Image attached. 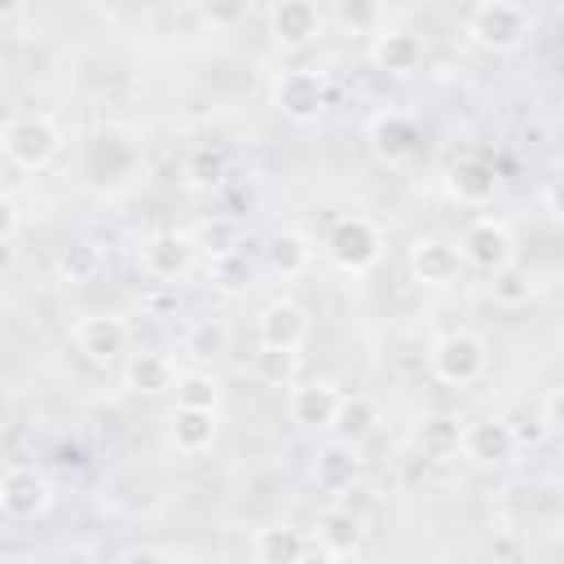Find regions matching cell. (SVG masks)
<instances>
[{
  "instance_id": "d4e9b609",
  "label": "cell",
  "mask_w": 564,
  "mask_h": 564,
  "mask_svg": "<svg viewBox=\"0 0 564 564\" xmlns=\"http://www.w3.org/2000/svg\"><path fill=\"white\" fill-rule=\"evenodd\" d=\"M375 423H379V405H375L366 392H352V397H344V401H339L330 432H335L339 441L357 445L361 436H370V432H375Z\"/></svg>"
},
{
  "instance_id": "9a60e30c",
  "label": "cell",
  "mask_w": 564,
  "mask_h": 564,
  "mask_svg": "<svg viewBox=\"0 0 564 564\" xmlns=\"http://www.w3.org/2000/svg\"><path fill=\"white\" fill-rule=\"evenodd\" d=\"M269 31L278 48H308L322 35V9L313 0H273L269 9Z\"/></svg>"
},
{
  "instance_id": "603a6c76",
  "label": "cell",
  "mask_w": 564,
  "mask_h": 564,
  "mask_svg": "<svg viewBox=\"0 0 564 564\" xmlns=\"http://www.w3.org/2000/svg\"><path fill=\"white\" fill-rule=\"evenodd\" d=\"M313 480H317V489H326V494H344V489L357 480V454H352V445H348V441L326 445V449L317 454V463H313Z\"/></svg>"
},
{
  "instance_id": "e575fe53",
  "label": "cell",
  "mask_w": 564,
  "mask_h": 564,
  "mask_svg": "<svg viewBox=\"0 0 564 564\" xmlns=\"http://www.w3.org/2000/svg\"><path fill=\"white\" fill-rule=\"evenodd\" d=\"M194 4H198L203 22L216 26V31L242 26V22H247V9H251V0H194Z\"/></svg>"
},
{
  "instance_id": "7c38bea8",
  "label": "cell",
  "mask_w": 564,
  "mask_h": 564,
  "mask_svg": "<svg viewBox=\"0 0 564 564\" xmlns=\"http://www.w3.org/2000/svg\"><path fill=\"white\" fill-rule=\"evenodd\" d=\"M53 502V485L35 467H9L0 476V511L9 520H40Z\"/></svg>"
},
{
  "instance_id": "d6a6232c",
  "label": "cell",
  "mask_w": 564,
  "mask_h": 564,
  "mask_svg": "<svg viewBox=\"0 0 564 564\" xmlns=\"http://www.w3.org/2000/svg\"><path fill=\"white\" fill-rule=\"evenodd\" d=\"M251 282V264L247 251H229V256H212V286L220 295H238Z\"/></svg>"
},
{
  "instance_id": "8992f818",
  "label": "cell",
  "mask_w": 564,
  "mask_h": 564,
  "mask_svg": "<svg viewBox=\"0 0 564 564\" xmlns=\"http://www.w3.org/2000/svg\"><path fill=\"white\" fill-rule=\"evenodd\" d=\"M273 106L291 123H313L326 110V79L313 66H291L273 79Z\"/></svg>"
},
{
  "instance_id": "3957f363",
  "label": "cell",
  "mask_w": 564,
  "mask_h": 564,
  "mask_svg": "<svg viewBox=\"0 0 564 564\" xmlns=\"http://www.w3.org/2000/svg\"><path fill=\"white\" fill-rule=\"evenodd\" d=\"M326 256L339 273H366L383 260V234L370 216H339L326 234Z\"/></svg>"
},
{
  "instance_id": "4fadbf2b",
  "label": "cell",
  "mask_w": 564,
  "mask_h": 564,
  "mask_svg": "<svg viewBox=\"0 0 564 564\" xmlns=\"http://www.w3.org/2000/svg\"><path fill=\"white\" fill-rule=\"evenodd\" d=\"M339 401H344L339 383H330V379H304V383H291L286 414H291V423H300L308 432H330Z\"/></svg>"
},
{
  "instance_id": "8fae6325",
  "label": "cell",
  "mask_w": 564,
  "mask_h": 564,
  "mask_svg": "<svg viewBox=\"0 0 564 564\" xmlns=\"http://www.w3.org/2000/svg\"><path fill=\"white\" fill-rule=\"evenodd\" d=\"M132 344V330L119 313H93V317H79L75 326V348L93 361V366H110L128 352Z\"/></svg>"
},
{
  "instance_id": "60d3db41",
  "label": "cell",
  "mask_w": 564,
  "mask_h": 564,
  "mask_svg": "<svg viewBox=\"0 0 564 564\" xmlns=\"http://www.w3.org/2000/svg\"><path fill=\"white\" fill-rule=\"evenodd\" d=\"M22 4H26V0H0V22H4V18H13Z\"/></svg>"
},
{
  "instance_id": "ba28073f",
  "label": "cell",
  "mask_w": 564,
  "mask_h": 564,
  "mask_svg": "<svg viewBox=\"0 0 564 564\" xmlns=\"http://www.w3.org/2000/svg\"><path fill=\"white\" fill-rule=\"evenodd\" d=\"M366 141H370V154H375L379 163L401 167V163H410V159L423 150V128H419L410 115H401V110H383V115L370 119Z\"/></svg>"
},
{
  "instance_id": "d590c367",
  "label": "cell",
  "mask_w": 564,
  "mask_h": 564,
  "mask_svg": "<svg viewBox=\"0 0 564 564\" xmlns=\"http://www.w3.org/2000/svg\"><path fill=\"white\" fill-rule=\"evenodd\" d=\"M18 229H22V212L9 194H0V238H18Z\"/></svg>"
},
{
  "instance_id": "7402d4cb",
  "label": "cell",
  "mask_w": 564,
  "mask_h": 564,
  "mask_svg": "<svg viewBox=\"0 0 564 564\" xmlns=\"http://www.w3.org/2000/svg\"><path fill=\"white\" fill-rule=\"evenodd\" d=\"M458 441H463V423L454 414H423V423L414 427V449L419 458H432V463L458 458Z\"/></svg>"
},
{
  "instance_id": "52a82bcc",
  "label": "cell",
  "mask_w": 564,
  "mask_h": 564,
  "mask_svg": "<svg viewBox=\"0 0 564 564\" xmlns=\"http://www.w3.org/2000/svg\"><path fill=\"white\" fill-rule=\"evenodd\" d=\"M410 278L419 282V286H427V291H449L458 278H463V256H458V247L454 242H445V238H436V234H423V238H414L410 242Z\"/></svg>"
},
{
  "instance_id": "5b68a950",
  "label": "cell",
  "mask_w": 564,
  "mask_h": 564,
  "mask_svg": "<svg viewBox=\"0 0 564 564\" xmlns=\"http://www.w3.org/2000/svg\"><path fill=\"white\" fill-rule=\"evenodd\" d=\"M454 247H458L463 264H471V269H476V273H485V278H489L494 269H502V264H511V260H516V238H511L507 220H494V216L471 220Z\"/></svg>"
},
{
  "instance_id": "f35d334b",
  "label": "cell",
  "mask_w": 564,
  "mask_h": 564,
  "mask_svg": "<svg viewBox=\"0 0 564 564\" xmlns=\"http://www.w3.org/2000/svg\"><path fill=\"white\" fill-rule=\"evenodd\" d=\"M13 269H18V247H13V238H0V278Z\"/></svg>"
},
{
  "instance_id": "836d02e7",
  "label": "cell",
  "mask_w": 564,
  "mask_h": 564,
  "mask_svg": "<svg viewBox=\"0 0 564 564\" xmlns=\"http://www.w3.org/2000/svg\"><path fill=\"white\" fill-rule=\"evenodd\" d=\"M194 247H203L207 256H229V251H242V234L234 220H207L194 238Z\"/></svg>"
},
{
  "instance_id": "ab89813d",
  "label": "cell",
  "mask_w": 564,
  "mask_h": 564,
  "mask_svg": "<svg viewBox=\"0 0 564 564\" xmlns=\"http://www.w3.org/2000/svg\"><path fill=\"white\" fill-rule=\"evenodd\" d=\"M494 555H507V560H516L520 551H516V542H511V538H498V542H494Z\"/></svg>"
},
{
  "instance_id": "4dcf8cb0",
  "label": "cell",
  "mask_w": 564,
  "mask_h": 564,
  "mask_svg": "<svg viewBox=\"0 0 564 564\" xmlns=\"http://www.w3.org/2000/svg\"><path fill=\"white\" fill-rule=\"evenodd\" d=\"M172 392H176V405H207V410L220 405V379L207 375V370H185V375H176Z\"/></svg>"
},
{
  "instance_id": "7a4b0ae2",
  "label": "cell",
  "mask_w": 564,
  "mask_h": 564,
  "mask_svg": "<svg viewBox=\"0 0 564 564\" xmlns=\"http://www.w3.org/2000/svg\"><path fill=\"white\" fill-rule=\"evenodd\" d=\"M0 150L13 167L22 172H40L62 154V128L48 115H18L4 123L0 132Z\"/></svg>"
},
{
  "instance_id": "f546056e",
  "label": "cell",
  "mask_w": 564,
  "mask_h": 564,
  "mask_svg": "<svg viewBox=\"0 0 564 564\" xmlns=\"http://www.w3.org/2000/svg\"><path fill=\"white\" fill-rule=\"evenodd\" d=\"M256 375L269 383V388H291L295 375H300V348H264L256 352Z\"/></svg>"
},
{
  "instance_id": "d6986e66",
  "label": "cell",
  "mask_w": 564,
  "mask_h": 564,
  "mask_svg": "<svg viewBox=\"0 0 564 564\" xmlns=\"http://www.w3.org/2000/svg\"><path fill=\"white\" fill-rule=\"evenodd\" d=\"M370 62L388 75H410L419 62H423V40L405 26H388V31H375V44H370Z\"/></svg>"
},
{
  "instance_id": "cb8c5ba5",
  "label": "cell",
  "mask_w": 564,
  "mask_h": 564,
  "mask_svg": "<svg viewBox=\"0 0 564 564\" xmlns=\"http://www.w3.org/2000/svg\"><path fill=\"white\" fill-rule=\"evenodd\" d=\"M264 251H269V269H273L278 278H300V273H308V264H313V242H308L304 234H295V229L273 234Z\"/></svg>"
},
{
  "instance_id": "ac0fdd59",
  "label": "cell",
  "mask_w": 564,
  "mask_h": 564,
  "mask_svg": "<svg viewBox=\"0 0 564 564\" xmlns=\"http://www.w3.org/2000/svg\"><path fill=\"white\" fill-rule=\"evenodd\" d=\"M256 339L264 348H300L308 339V313L295 300H269L256 317Z\"/></svg>"
},
{
  "instance_id": "2e32d148",
  "label": "cell",
  "mask_w": 564,
  "mask_h": 564,
  "mask_svg": "<svg viewBox=\"0 0 564 564\" xmlns=\"http://www.w3.org/2000/svg\"><path fill=\"white\" fill-rule=\"evenodd\" d=\"M445 189H449V198L463 203V207H485V203L498 194V167H494L485 154H463V159L449 163Z\"/></svg>"
},
{
  "instance_id": "44dd1931",
  "label": "cell",
  "mask_w": 564,
  "mask_h": 564,
  "mask_svg": "<svg viewBox=\"0 0 564 564\" xmlns=\"http://www.w3.org/2000/svg\"><path fill=\"white\" fill-rule=\"evenodd\" d=\"M123 383L132 392H141V397H163L176 383V361L167 352H154V348L132 352L128 357V370H123Z\"/></svg>"
},
{
  "instance_id": "277c9868",
  "label": "cell",
  "mask_w": 564,
  "mask_h": 564,
  "mask_svg": "<svg viewBox=\"0 0 564 564\" xmlns=\"http://www.w3.org/2000/svg\"><path fill=\"white\" fill-rule=\"evenodd\" d=\"M467 35L480 48L507 53V48H516L529 35V18H524V9L516 0H480L476 13L467 18Z\"/></svg>"
},
{
  "instance_id": "74e56055",
  "label": "cell",
  "mask_w": 564,
  "mask_h": 564,
  "mask_svg": "<svg viewBox=\"0 0 564 564\" xmlns=\"http://www.w3.org/2000/svg\"><path fill=\"white\" fill-rule=\"evenodd\" d=\"M538 419L546 423V432H551V436L560 432V388H546V397H542V410H538Z\"/></svg>"
},
{
  "instance_id": "484cf974",
  "label": "cell",
  "mask_w": 564,
  "mask_h": 564,
  "mask_svg": "<svg viewBox=\"0 0 564 564\" xmlns=\"http://www.w3.org/2000/svg\"><path fill=\"white\" fill-rule=\"evenodd\" d=\"M53 269H57V278H62V282H70V286L93 282V278L101 273V247H97V242H88V238H79V242H70V247H62V251H57Z\"/></svg>"
},
{
  "instance_id": "f1b7e54d",
  "label": "cell",
  "mask_w": 564,
  "mask_h": 564,
  "mask_svg": "<svg viewBox=\"0 0 564 564\" xmlns=\"http://www.w3.org/2000/svg\"><path fill=\"white\" fill-rule=\"evenodd\" d=\"M185 352L194 361H216L229 352V326L220 317H198L189 330H185Z\"/></svg>"
},
{
  "instance_id": "ffe728a7",
  "label": "cell",
  "mask_w": 564,
  "mask_h": 564,
  "mask_svg": "<svg viewBox=\"0 0 564 564\" xmlns=\"http://www.w3.org/2000/svg\"><path fill=\"white\" fill-rule=\"evenodd\" d=\"M251 555L260 564H295V560H308L317 551H313V538L304 529H295V524H269V529L256 533Z\"/></svg>"
},
{
  "instance_id": "8d00e7d4",
  "label": "cell",
  "mask_w": 564,
  "mask_h": 564,
  "mask_svg": "<svg viewBox=\"0 0 564 564\" xmlns=\"http://www.w3.org/2000/svg\"><path fill=\"white\" fill-rule=\"evenodd\" d=\"M185 551H176V546H128V551H119V560H181Z\"/></svg>"
},
{
  "instance_id": "30bf717a",
  "label": "cell",
  "mask_w": 564,
  "mask_h": 564,
  "mask_svg": "<svg viewBox=\"0 0 564 564\" xmlns=\"http://www.w3.org/2000/svg\"><path fill=\"white\" fill-rule=\"evenodd\" d=\"M194 251H198L194 238H185L176 229H163V234H150L141 242V269H145V278H154L163 286H176L194 269Z\"/></svg>"
},
{
  "instance_id": "6da1fadb",
  "label": "cell",
  "mask_w": 564,
  "mask_h": 564,
  "mask_svg": "<svg viewBox=\"0 0 564 564\" xmlns=\"http://www.w3.org/2000/svg\"><path fill=\"white\" fill-rule=\"evenodd\" d=\"M427 370L436 383L467 388L489 370V344L476 330H445L427 348Z\"/></svg>"
},
{
  "instance_id": "e0dca14e",
  "label": "cell",
  "mask_w": 564,
  "mask_h": 564,
  "mask_svg": "<svg viewBox=\"0 0 564 564\" xmlns=\"http://www.w3.org/2000/svg\"><path fill=\"white\" fill-rule=\"evenodd\" d=\"M216 432H220V419H216V410H207V405H176L172 419H167V441H172V449L185 454V458L207 454V449L216 445Z\"/></svg>"
},
{
  "instance_id": "4316f807",
  "label": "cell",
  "mask_w": 564,
  "mask_h": 564,
  "mask_svg": "<svg viewBox=\"0 0 564 564\" xmlns=\"http://www.w3.org/2000/svg\"><path fill=\"white\" fill-rule=\"evenodd\" d=\"M489 300H494L498 308H524V304L533 300V273L520 269L516 260L502 264V269H494V273H489Z\"/></svg>"
},
{
  "instance_id": "1f68e13d",
  "label": "cell",
  "mask_w": 564,
  "mask_h": 564,
  "mask_svg": "<svg viewBox=\"0 0 564 564\" xmlns=\"http://www.w3.org/2000/svg\"><path fill=\"white\" fill-rule=\"evenodd\" d=\"M339 26L352 35H375L383 31V0H335Z\"/></svg>"
},
{
  "instance_id": "5bb4252c",
  "label": "cell",
  "mask_w": 564,
  "mask_h": 564,
  "mask_svg": "<svg viewBox=\"0 0 564 564\" xmlns=\"http://www.w3.org/2000/svg\"><path fill=\"white\" fill-rule=\"evenodd\" d=\"M313 551L326 555V560H348L361 551L366 542V520L352 511V507H326L313 524Z\"/></svg>"
},
{
  "instance_id": "83f0119b",
  "label": "cell",
  "mask_w": 564,
  "mask_h": 564,
  "mask_svg": "<svg viewBox=\"0 0 564 564\" xmlns=\"http://www.w3.org/2000/svg\"><path fill=\"white\" fill-rule=\"evenodd\" d=\"M225 176H229V154H225L220 145L203 141V145H194V150L185 154V181H189L194 189H212V185H220Z\"/></svg>"
},
{
  "instance_id": "9c48e42d",
  "label": "cell",
  "mask_w": 564,
  "mask_h": 564,
  "mask_svg": "<svg viewBox=\"0 0 564 564\" xmlns=\"http://www.w3.org/2000/svg\"><path fill=\"white\" fill-rule=\"evenodd\" d=\"M458 454H467V458L480 463V467H502V463H511V458L520 454L511 419H502V414H485V419L463 423Z\"/></svg>"
}]
</instances>
